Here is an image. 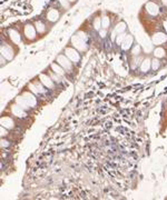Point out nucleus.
<instances>
[{
	"mask_svg": "<svg viewBox=\"0 0 167 200\" xmlns=\"http://www.w3.org/2000/svg\"><path fill=\"white\" fill-rule=\"evenodd\" d=\"M86 40H87V38L85 37L84 33L80 35L79 32H77L76 35L73 36V38H71V44H73V46L76 49L79 50V51H86L88 48L87 41Z\"/></svg>",
	"mask_w": 167,
	"mask_h": 200,
	"instance_id": "1",
	"label": "nucleus"
},
{
	"mask_svg": "<svg viewBox=\"0 0 167 200\" xmlns=\"http://www.w3.org/2000/svg\"><path fill=\"white\" fill-rule=\"evenodd\" d=\"M24 35L28 40H35L36 36H37V30L36 27L32 26L31 23H27L26 26L24 27Z\"/></svg>",
	"mask_w": 167,
	"mask_h": 200,
	"instance_id": "2",
	"label": "nucleus"
},
{
	"mask_svg": "<svg viewBox=\"0 0 167 200\" xmlns=\"http://www.w3.org/2000/svg\"><path fill=\"white\" fill-rule=\"evenodd\" d=\"M65 53H66V56L69 58V60H70L71 62H75V64H77V62L80 60V55L78 53V51H77L75 48L67 47V48L65 49Z\"/></svg>",
	"mask_w": 167,
	"mask_h": 200,
	"instance_id": "3",
	"label": "nucleus"
},
{
	"mask_svg": "<svg viewBox=\"0 0 167 200\" xmlns=\"http://www.w3.org/2000/svg\"><path fill=\"white\" fill-rule=\"evenodd\" d=\"M57 62L67 71H70L71 68H73V62L69 60V58L66 55H59L58 58H57Z\"/></svg>",
	"mask_w": 167,
	"mask_h": 200,
	"instance_id": "4",
	"label": "nucleus"
},
{
	"mask_svg": "<svg viewBox=\"0 0 167 200\" xmlns=\"http://www.w3.org/2000/svg\"><path fill=\"white\" fill-rule=\"evenodd\" d=\"M14 53L15 52H14L11 47L7 44H2V46H1V56L2 57H5L7 60H10V59L14 58Z\"/></svg>",
	"mask_w": 167,
	"mask_h": 200,
	"instance_id": "5",
	"label": "nucleus"
},
{
	"mask_svg": "<svg viewBox=\"0 0 167 200\" xmlns=\"http://www.w3.org/2000/svg\"><path fill=\"white\" fill-rule=\"evenodd\" d=\"M59 17H60V12L54 8H50L46 14V19L50 22H56L59 19Z\"/></svg>",
	"mask_w": 167,
	"mask_h": 200,
	"instance_id": "6",
	"label": "nucleus"
},
{
	"mask_svg": "<svg viewBox=\"0 0 167 200\" xmlns=\"http://www.w3.org/2000/svg\"><path fill=\"white\" fill-rule=\"evenodd\" d=\"M146 11L148 12L150 16L155 17V16H157L159 14V7L157 6L155 2L149 1V2L146 5Z\"/></svg>",
	"mask_w": 167,
	"mask_h": 200,
	"instance_id": "7",
	"label": "nucleus"
},
{
	"mask_svg": "<svg viewBox=\"0 0 167 200\" xmlns=\"http://www.w3.org/2000/svg\"><path fill=\"white\" fill-rule=\"evenodd\" d=\"M152 41L154 45H161L167 41V36L161 32H157L152 37Z\"/></svg>",
	"mask_w": 167,
	"mask_h": 200,
	"instance_id": "8",
	"label": "nucleus"
},
{
	"mask_svg": "<svg viewBox=\"0 0 167 200\" xmlns=\"http://www.w3.org/2000/svg\"><path fill=\"white\" fill-rule=\"evenodd\" d=\"M8 35H9V38H10V40H11L12 42H15V44H19V42H20L21 38H20V33H19L18 30L10 28V29L8 30Z\"/></svg>",
	"mask_w": 167,
	"mask_h": 200,
	"instance_id": "9",
	"label": "nucleus"
},
{
	"mask_svg": "<svg viewBox=\"0 0 167 200\" xmlns=\"http://www.w3.org/2000/svg\"><path fill=\"white\" fill-rule=\"evenodd\" d=\"M133 44H134V38H133L132 35H126L125 39H124L123 44H121V48H123L124 51L130 49L133 47Z\"/></svg>",
	"mask_w": 167,
	"mask_h": 200,
	"instance_id": "10",
	"label": "nucleus"
},
{
	"mask_svg": "<svg viewBox=\"0 0 167 200\" xmlns=\"http://www.w3.org/2000/svg\"><path fill=\"white\" fill-rule=\"evenodd\" d=\"M40 80L42 82L44 86H46V88H54V80L50 77H48L47 75H41L40 76Z\"/></svg>",
	"mask_w": 167,
	"mask_h": 200,
	"instance_id": "11",
	"label": "nucleus"
},
{
	"mask_svg": "<svg viewBox=\"0 0 167 200\" xmlns=\"http://www.w3.org/2000/svg\"><path fill=\"white\" fill-rule=\"evenodd\" d=\"M1 125H2V127L5 128H8V129H11V128H14V120H12L10 117L8 116H5L1 118Z\"/></svg>",
	"mask_w": 167,
	"mask_h": 200,
	"instance_id": "12",
	"label": "nucleus"
},
{
	"mask_svg": "<svg viewBox=\"0 0 167 200\" xmlns=\"http://www.w3.org/2000/svg\"><path fill=\"white\" fill-rule=\"evenodd\" d=\"M126 29H127L126 23L123 22V21H120V22H118L117 25H116V27L114 28V31L116 32L117 35H120V33H125Z\"/></svg>",
	"mask_w": 167,
	"mask_h": 200,
	"instance_id": "13",
	"label": "nucleus"
},
{
	"mask_svg": "<svg viewBox=\"0 0 167 200\" xmlns=\"http://www.w3.org/2000/svg\"><path fill=\"white\" fill-rule=\"evenodd\" d=\"M24 98H25V100L27 101V104H29V107H35L36 106V98L34 96H32L31 93H29V92H26L24 95Z\"/></svg>",
	"mask_w": 167,
	"mask_h": 200,
	"instance_id": "14",
	"label": "nucleus"
},
{
	"mask_svg": "<svg viewBox=\"0 0 167 200\" xmlns=\"http://www.w3.org/2000/svg\"><path fill=\"white\" fill-rule=\"evenodd\" d=\"M150 68H152V60H150L149 58H146L145 60H143V62H141V71H143V73H147Z\"/></svg>",
	"mask_w": 167,
	"mask_h": 200,
	"instance_id": "15",
	"label": "nucleus"
},
{
	"mask_svg": "<svg viewBox=\"0 0 167 200\" xmlns=\"http://www.w3.org/2000/svg\"><path fill=\"white\" fill-rule=\"evenodd\" d=\"M12 113L17 117H20V118L26 116V112H25L24 108H21L20 106H19V107H18V106H14V107H12Z\"/></svg>",
	"mask_w": 167,
	"mask_h": 200,
	"instance_id": "16",
	"label": "nucleus"
},
{
	"mask_svg": "<svg viewBox=\"0 0 167 200\" xmlns=\"http://www.w3.org/2000/svg\"><path fill=\"white\" fill-rule=\"evenodd\" d=\"M35 27H36L37 32H39V33H45V32H46V23H45L44 21H41V20L36 21Z\"/></svg>",
	"mask_w": 167,
	"mask_h": 200,
	"instance_id": "17",
	"label": "nucleus"
},
{
	"mask_svg": "<svg viewBox=\"0 0 167 200\" xmlns=\"http://www.w3.org/2000/svg\"><path fill=\"white\" fill-rule=\"evenodd\" d=\"M154 56H155V58H164L165 56H166V51H165L164 48H161V47H157L155 48L154 50Z\"/></svg>",
	"mask_w": 167,
	"mask_h": 200,
	"instance_id": "18",
	"label": "nucleus"
},
{
	"mask_svg": "<svg viewBox=\"0 0 167 200\" xmlns=\"http://www.w3.org/2000/svg\"><path fill=\"white\" fill-rule=\"evenodd\" d=\"M51 69L55 71V73H57V75H59V76L65 75V69L59 64H53L51 65Z\"/></svg>",
	"mask_w": 167,
	"mask_h": 200,
	"instance_id": "19",
	"label": "nucleus"
},
{
	"mask_svg": "<svg viewBox=\"0 0 167 200\" xmlns=\"http://www.w3.org/2000/svg\"><path fill=\"white\" fill-rule=\"evenodd\" d=\"M109 27H110V19H109L108 16H104L101 18V28L108 30Z\"/></svg>",
	"mask_w": 167,
	"mask_h": 200,
	"instance_id": "20",
	"label": "nucleus"
},
{
	"mask_svg": "<svg viewBox=\"0 0 167 200\" xmlns=\"http://www.w3.org/2000/svg\"><path fill=\"white\" fill-rule=\"evenodd\" d=\"M17 104H19L21 108H24V109H28V107H29V104H27V101L25 100L24 97H18V98H17Z\"/></svg>",
	"mask_w": 167,
	"mask_h": 200,
	"instance_id": "21",
	"label": "nucleus"
},
{
	"mask_svg": "<svg viewBox=\"0 0 167 200\" xmlns=\"http://www.w3.org/2000/svg\"><path fill=\"white\" fill-rule=\"evenodd\" d=\"M93 26H94V28L97 30V31H99V30L101 29V18H99V17L95 18Z\"/></svg>",
	"mask_w": 167,
	"mask_h": 200,
	"instance_id": "22",
	"label": "nucleus"
},
{
	"mask_svg": "<svg viewBox=\"0 0 167 200\" xmlns=\"http://www.w3.org/2000/svg\"><path fill=\"white\" fill-rule=\"evenodd\" d=\"M125 37H126V35L125 33H120V35H118L117 37H116V39H115V42H116V45H118V46H121V44H123L124 39H125Z\"/></svg>",
	"mask_w": 167,
	"mask_h": 200,
	"instance_id": "23",
	"label": "nucleus"
},
{
	"mask_svg": "<svg viewBox=\"0 0 167 200\" xmlns=\"http://www.w3.org/2000/svg\"><path fill=\"white\" fill-rule=\"evenodd\" d=\"M161 67V62H159L158 58H155L152 60V69L155 71V70H157Z\"/></svg>",
	"mask_w": 167,
	"mask_h": 200,
	"instance_id": "24",
	"label": "nucleus"
},
{
	"mask_svg": "<svg viewBox=\"0 0 167 200\" xmlns=\"http://www.w3.org/2000/svg\"><path fill=\"white\" fill-rule=\"evenodd\" d=\"M141 52V46H139V45H135V46L133 47V50H132L133 56H138Z\"/></svg>",
	"mask_w": 167,
	"mask_h": 200,
	"instance_id": "25",
	"label": "nucleus"
},
{
	"mask_svg": "<svg viewBox=\"0 0 167 200\" xmlns=\"http://www.w3.org/2000/svg\"><path fill=\"white\" fill-rule=\"evenodd\" d=\"M59 3L62 5V7L64 9H69L70 8V2L68 1V0H58Z\"/></svg>",
	"mask_w": 167,
	"mask_h": 200,
	"instance_id": "26",
	"label": "nucleus"
},
{
	"mask_svg": "<svg viewBox=\"0 0 167 200\" xmlns=\"http://www.w3.org/2000/svg\"><path fill=\"white\" fill-rule=\"evenodd\" d=\"M51 79H53L54 81H60V78H59V77H60V76L59 75H57V73H51Z\"/></svg>",
	"mask_w": 167,
	"mask_h": 200,
	"instance_id": "27",
	"label": "nucleus"
},
{
	"mask_svg": "<svg viewBox=\"0 0 167 200\" xmlns=\"http://www.w3.org/2000/svg\"><path fill=\"white\" fill-rule=\"evenodd\" d=\"M98 32H99L100 37H101V38H105L106 35H107V29H104V28H101V29H100Z\"/></svg>",
	"mask_w": 167,
	"mask_h": 200,
	"instance_id": "28",
	"label": "nucleus"
},
{
	"mask_svg": "<svg viewBox=\"0 0 167 200\" xmlns=\"http://www.w3.org/2000/svg\"><path fill=\"white\" fill-rule=\"evenodd\" d=\"M9 145H10L9 141H7V140H1V146H2V147H8Z\"/></svg>",
	"mask_w": 167,
	"mask_h": 200,
	"instance_id": "29",
	"label": "nucleus"
},
{
	"mask_svg": "<svg viewBox=\"0 0 167 200\" xmlns=\"http://www.w3.org/2000/svg\"><path fill=\"white\" fill-rule=\"evenodd\" d=\"M7 135V130H6V128L5 127H2L1 128V136H6Z\"/></svg>",
	"mask_w": 167,
	"mask_h": 200,
	"instance_id": "30",
	"label": "nucleus"
},
{
	"mask_svg": "<svg viewBox=\"0 0 167 200\" xmlns=\"http://www.w3.org/2000/svg\"><path fill=\"white\" fill-rule=\"evenodd\" d=\"M161 2H163V5H164V6L167 7V0H161Z\"/></svg>",
	"mask_w": 167,
	"mask_h": 200,
	"instance_id": "31",
	"label": "nucleus"
},
{
	"mask_svg": "<svg viewBox=\"0 0 167 200\" xmlns=\"http://www.w3.org/2000/svg\"><path fill=\"white\" fill-rule=\"evenodd\" d=\"M68 1H69V2H75L76 0H68Z\"/></svg>",
	"mask_w": 167,
	"mask_h": 200,
	"instance_id": "32",
	"label": "nucleus"
}]
</instances>
